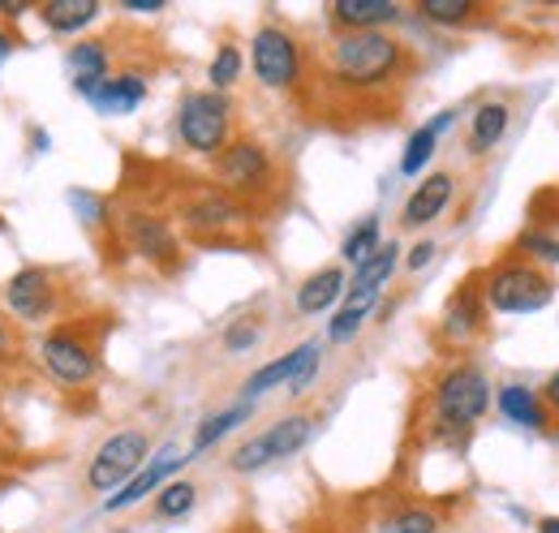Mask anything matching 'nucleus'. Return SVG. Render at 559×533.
Instances as JSON below:
<instances>
[{"label":"nucleus","mask_w":559,"mask_h":533,"mask_svg":"<svg viewBox=\"0 0 559 533\" xmlns=\"http://www.w3.org/2000/svg\"><path fill=\"white\" fill-rule=\"evenodd\" d=\"M414 69V52L383 31H357V35H336L328 48V78L353 95H379L396 86Z\"/></svg>","instance_id":"f257e3e1"},{"label":"nucleus","mask_w":559,"mask_h":533,"mask_svg":"<svg viewBox=\"0 0 559 533\" xmlns=\"http://www.w3.org/2000/svg\"><path fill=\"white\" fill-rule=\"evenodd\" d=\"M483 297H487V310L495 315H538L556 297V275L512 254L487 271Z\"/></svg>","instance_id":"f03ea898"},{"label":"nucleus","mask_w":559,"mask_h":533,"mask_svg":"<svg viewBox=\"0 0 559 533\" xmlns=\"http://www.w3.org/2000/svg\"><path fill=\"white\" fill-rule=\"evenodd\" d=\"M487 408H490V383L474 362H456V366H448L439 375L435 400H430V413H435L439 430L465 435V430H474L487 417Z\"/></svg>","instance_id":"7ed1b4c3"},{"label":"nucleus","mask_w":559,"mask_h":533,"mask_svg":"<svg viewBox=\"0 0 559 533\" xmlns=\"http://www.w3.org/2000/svg\"><path fill=\"white\" fill-rule=\"evenodd\" d=\"M39 362L57 388L78 392V388H91L99 375V344L86 332V323H61L39 340Z\"/></svg>","instance_id":"20e7f679"},{"label":"nucleus","mask_w":559,"mask_h":533,"mask_svg":"<svg viewBox=\"0 0 559 533\" xmlns=\"http://www.w3.org/2000/svg\"><path fill=\"white\" fill-rule=\"evenodd\" d=\"M177 138L186 151L215 159L237 133H233V99L219 91H190L177 108Z\"/></svg>","instance_id":"39448f33"},{"label":"nucleus","mask_w":559,"mask_h":533,"mask_svg":"<svg viewBox=\"0 0 559 533\" xmlns=\"http://www.w3.org/2000/svg\"><path fill=\"white\" fill-rule=\"evenodd\" d=\"M250 66L254 78L267 86V91H297L306 82V48L297 44L293 31L284 26H259L254 31V44H250Z\"/></svg>","instance_id":"423d86ee"},{"label":"nucleus","mask_w":559,"mask_h":533,"mask_svg":"<svg viewBox=\"0 0 559 533\" xmlns=\"http://www.w3.org/2000/svg\"><path fill=\"white\" fill-rule=\"evenodd\" d=\"M314 430H319V422H314L310 413L280 417L276 426H267L263 435H254V439H246L241 448H233L228 469H233V473H259V469L276 465V461H284V457L301 452V448L314 439Z\"/></svg>","instance_id":"0eeeda50"},{"label":"nucleus","mask_w":559,"mask_h":533,"mask_svg":"<svg viewBox=\"0 0 559 533\" xmlns=\"http://www.w3.org/2000/svg\"><path fill=\"white\" fill-rule=\"evenodd\" d=\"M276 159L259 138H233L215 155V181L228 194H267L276 186Z\"/></svg>","instance_id":"6e6552de"},{"label":"nucleus","mask_w":559,"mask_h":533,"mask_svg":"<svg viewBox=\"0 0 559 533\" xmlns=\"http://www.w3.org/2000/svg\"><path fill=\"white\" fill-rule=\"evenodd\" d=\"M151 457V439L142 430H117L99 443L95 461L86 469V486L95 495H117L126 482H134Z\"/></svg>","instance_id":"1a4fd4ad"},{"label":"nucleus","mask_w":559,"mask_h":533,"mask_svg":"<svg viewBox=\"0 0 559 533\" xmlns=\"http://www.w3.org/2000/svg\"><path fill=\"white\" fill-rule=\"evenodd\" d=\"M4 315L17 323H48L52 315H61L66 293H61V275L48 266H22L9 284H4Z\"/></svg>","instance_id":"9d476101"},{"label":"nucleus","mask_w":559,"mask_h":533,"mask_svg":"<svg viewBox=\"0 0 559 533\" xmlns=\"http://www.w3.org/2000/svg\"><path fill=\"white\" fill-rule=\"evenodd\" d=\"M126 241H130V250L139 259H146L159 271H177V263H181V237L173 233V224L164 215L126 211Z\"/></svg>","instance_id":"9b49d317"},{"label":"nucleus","mask_w":559,"mask_h":533,"mask_svg":"<svg viewBox=\"0 0 559 533\" xmlns=\"http://www.w3.org/2000/svg\"><path fill=\"white\" fill-rule=\"evenodd\" d=\"M181 220H186V228L190 233H224V228H233L237 220H246V202L237 199V194H228V190H219V186H203L199 194H190V199L181 202Z\"/></svg>","instance_id":"f8f14e48"},{"label":"nucleus","mask_w":559,"mask_h":533,"mask_svg":"<svg viewBox=\"0 0 559 533\" xmlns=\"http://www.w3.org/2000/svg\"><path fill=\"white\" fill-rule=\"evenodd\" d=\"M456 199V177L448 173V168H439V173H430L426 181H421L418 190L405 199V211H401V228H426V224H435L448 206Z\"/></svg>","instance_id":"ddd939ff"},{"label":"nucleus","mask_w":559,"mask_h":533,"mask_svg":"<svg viewBox=\"0 0 559 533\" xmlns=\"http://www.w3.org/2000/svg\"><path fill=\"white\" fill-rule=\"evenodd\" d=\"M328 22L341 35H357V31H383L392 22H401V9L392 0H332Z\"/></svg>","instance_id":"4468645a"},{"label":"nucleus","mask_w":559,"mask_h":533,"mask_svg":"<svg viewBox=\"0 0 559 533\" xmlns=\"http://www.w3.org/2000/svg\"><path fill=\"white\" fill-rule=\"evenodd\" d=\"M487 315H490L487 297H483L474 284H461V288L452 293L448 310H443V335H448V340H456V344H469L474 335H483Z\"/></svg>","instance_id":"2eb2a0df"},{"label":"nucleus","mask_w":559,"mask_h":533,"mask_svg":"<svg viewBox=\"0 0 559 533\" xmlns=\"http://www.w3.org/2000/svg\"><path fill=\"white\" fill-rule=\"evenodd\" d=\"M349 293V275H345V266H319L314 275H306L301 284H297V315H323V310H332L341 297Z\"/></svg>","instance_id":"dca6fc26"},{"label":"nucleus","mask_w":559,"mask_h":533,"mask_svg":"<svg viewBox=\"0 0 559 533\" xmlns=\"http://www.w3.org/2000/svg\"><path fill=\"white\" fill-rule=\"evenodd\" d=\"M66 66L73 73V86H78V95H86L91 99V91L108 78V44L104 39H82V44H73L70 52H66Z\"/></svg>","instance_id":"f3484780"},{"label":"nucleus","mask_w":559,"mask_h":533,"mask_svg":"<svg viewBox=\"0 0 559 533\" xmlns=\"http://www.w3.org/2000/svg\"><path fill=\"white\" fill-rule=\"evenodd\" d=\"M508 121H512V112H508V104L503 99H487L478 112H474V121H469V138H465V151L474 155V159H483L490 155L503 138H508Z\"/></svg>","instance_id":"a211bd4d"},{"label":"nucleus","mask_w":559,"mask_h":533,"mask_svg":"<svg viewBox=\"0 0 559 533\" xmlns=\"http://www.w3.org/2000/svg\"><path fill=\"white\" fill-rule=\"evenodd\" d=\"M142 99H146V78L142 73H108L95 91H91V104L99 112H134Z\"/></svg>","instance_id":"6ab92c4d"},{"label":"nucleus","mask_w":559,"mask_h":533,"mask_svg":"<svg viewBox=\"0 0 559 533\" xmlns=\"http://www.w3.org/2000/svg\"><path fill=\"white\" fill-rule=\"evenodd\" d=\"M181 465H186L181 457H155V461L142 469L134 482H126L117 495H108V512H126V508H134V504H139V499H146L151 490L168 486V477H173Z\"/></svg>","instance_id":"aec40b11"},{"label":"nucleus","mask_w":559,"mask_h":533,"mask_svg":"<svg viewBox=\"0 0 559 533\" xmlns=\"http://www.w3.org/2000/svg\"><path fill=\"white\" fill-rule=\"evenodd\" d=\"M99 17V0H48L39 4V22L57 35H78Z\"/></svg>","instance_id":"412c9836"},{"label":"nucleus","mask_w":559,"mask_h":533,"mask_svg":"<svg viewBox=\"0 0 559 533\" xmlns=\"http://www.w3.org/2000/svg\"><path fill=\"white\" fill-rule=\"evenodd\" d=\"M396 263H401V246H396V241H383V246H379V254H370L366 263L357 266L349 293L353 297H379V293H383V284L392 280Z\"/></svg>","instance_id":"4be33fe9"},{"label":"nucleus","mask_w":559,"mask_h":533,"mask_svg":"<svg viewBox=\"0 0 559 533\" xmlns=\"http://www.w3.org/2000/svg\"><path fill=\"white\" fill-rule=\"evenodd\" d=\"M499 413L508 422L525 426V430H543L547 426V404H543V396L534 388H525V383H508L499 392Z\"/></svg>","instance_id":"5701e85b"},{"label":"nucleus","mask_w":559,"mask_h":533,"mask_svg":"<svg viewBox=\"0 0 559 533\" xmlns=\"http://www.w3.org/2000/svg\"><path fill=\"white\" fill-rule=\"evenodd\" d=\"M452 121H456V112H443V117H435V121H426L421 130L409 133L405 155H401V173H405V177H418L421 168L430 164V155H435V146H439V133L452 130Z\"/></svg>","instance_id":"b1692460"},{"label":"nucleus","mask_w":559,"mask_h":533,"mask_svg":"<svg viewBox=\"0 0 559 533\" xmlns=\"http://www.w3.org/2000/svg\"><path fill=\"white\" fill-rule=\"evenodd\" d=\"M246 417H250V404H246V400H237V404H228V408H219V413L203 417L199 430H194V457L207 452V448H215V443H219L228 430H237Z\"/></svg>","instance_id":"393cba45"},{"label":"nucleus","mask_w":559,"mask_h":533,"mask_svg":"<svg viewBox=\"0 0 559 533\" xmlns=\"http://www.w3.org/2000/svg\"><path fill=\"white\" fill-rule=\"evenodd\" d=\"M297 362H301V344H297V348H288L284 357H276V362H267L263 370H254V375H250V383L241 388V400L250 404V400H259L263 392H272V388H280V383H288V379H293V370H297Z\"/></svg>","instance_id":"a878e982"},{"label":"nucleus","mask_w":559,"mask_h":533,"mask_svg":"<svg viewBox=\"0 0 559 533\" xmlns=\"http://www.w3.org/2000/svg\"><path fill=\"white\" fill-rule=\"evenodd\" d=\"M379 306V297H353V293H345V306L332 315V323H328V340L332 344H345V340H353V335L361 332V323L370 319V310Z\"/></svg>","instance_id":"bb28decb"},{"label":"nucleus","mask_w":559,"mask_h":533,"mask_svg":"<svg viewBox=\"0 0 559 533\" xmlns=\"http://www.w3.org/2000/svg\"><path fill=\"white\" fill-rule=\"evenodd\" d=\"M516 259L551 271L559 263V233H551V228H525L516 237Z\"/></svg>","instance_id":"cd10ccee"},{"label":"nucleus","mask_w":559,"mask_h":533,"mask_svg":"<svg viewBox=\"0 0 559 533\" xmlns=\"http://www.w3.org/2000/svg\"><path fill=\"white\" fill-rule=\"evenodd\" d=\"M194 504H199V486L186 482V477H177V482L159 486V495H155V517H164V521H181V517H190Z\"/></svg>","instance_id":"c85d7f7f"},{"label":"nucleus","mask_w":559,"mask_h":533,"mask_svg":"<svg viewBox=\"0 0 559 533\" xmlns=\"http://www.w3.org/2000/svg\"><path fill=\"white\" fill-rule=\"evenodd\" d=\"M418 13L435 26H469L483 13V4L478 0H421Z\"/></svg>","instance_id":"c756f323"},{"label":"nucleus","mask_w":559,"mask_h":533,"mask_svg":"<svg viewBox=\"0 0 559 533\" xmlns=\"http://www.w3.org/2000/svg\"><path fill=\"white\" fill-rule=\"evenodd\" d=\"M379 533H439V512L418 508V504L392 508V512L379 521Z\"/></svg>","instance_id":"7c9ffc66"},{"label":"nucleus","mask_w":559,"mask_h":533,"mask_svg":"<svg viewBox=\"0 0 559 533\" xmlns=\"http://www.w3.org/2000/svg\"><path fill=\"white\" fill-rule=\"evenodd\" d=\"M379 246H383V237H379V215H366V220H357V224L349 228L341 254H345V263L361 266L370 254H379Z\"/></svg>","instance_id":"2f4dec72"},{"label":"nucleus","mask_w":559,"mask_h":533,"mask_svg":"<svg viewBox=\"0 0 559 533\" xmlns=\"http://www.w3.org/2000/svg\"><path fill=\"white\" fill-rule=\"evenodd\" d=\"M237 78H241V52H237V44H219V52L211 57V69H207L211 91H219V95H224Z\"/></svg>","instance_id":"473e14b6"},{"label":"nucleus","mask_w":559,"mask_h":533,"mask_svg":"<svg viewBox=\"0 0 559 533\" xmlns=\"http://www.w3.org/2000/svg\"><path fill=\"white\" fill-rule=\"evenodd\" d=\"M259 340H263V323L254 315H246V319H237V323L224 328V348L228 353H250Z\"/></svg>","instance_id":"72a5a7b5"},{"label":"nucleus","mask_w":559,"mask_h":533,"mask_svg":"<svg viewBox=\"0 0 559 533\" xmlns=\"http://www.w3.org/2000/svg\"><path fill=\"white\" fill-rule=\"evenodd\" d=\"M314 375H319V344H314V340H306V344H301V362H297V370H293V379H288V392L310 388V383H314Z\"/></svg>","instance_id":"f704fd0d"},{"label":"nucleus","mask_w":559,"mask_h":533,"mask_svg":"<svg viewBox=\"0 0 559 533\" xmlns=\"http://www.w3.org/2000/svg\"><path fill=\"white\" fill-rule=\"evenodd\" d=\"M435 254H439V246H435V241H418V246L409 250V259H405V266H409V271H421V266L430 263Z\"/></svg>","instance_id":"c9c22d12"},{"label":"nucleus","mask_w":559,"mask_h":533,"mask_svg":"<svg viewBox=\"0 0 559 533\" xmlns=\"http://www.w3.org/2000/svg\"><path fill=\"white\" fill-rule=\"evenodd\" d=\"M543 404H547V408H556V413H559V370L551 375V379H547V388H543Z\"/></svg>","instance_id":"e433bc0d"},{"label":"nucleus","mask_w":559,"mask_h":533,"mask_svg":"<svg viewBox=\"0 0 559 533\" xmlns=\"http://www.w3.org/2000/svg\"><path fill=\"white\" fill-rule=\"evenodd\" d=\"M13 353V335H9V323H4V315H0V357H9Z\"/></svg>","instance_id":"4c0bfd02"},{"label":"nucleus","mask_w":559,"mask_h":533,"mask_svg":"<svg viewBox=\"0 0 559 533\" xmlns=\"http://www.w3.org/2000/svg\"><path fill=\"white\" fill-rule=\"evenodd\" d=\"M538 533H559V517H543V521H538Z\"/></svg>","instance_id":"58836bf2"},{"label":"nucleus","mask_w":559,"mask_h":533,"mask_svg":"<svg viewBox=\"0 0 559 533\" xmlns=\"http://www.w3.org/2000/svg\"><path fill=\"white\" fill-rule=\"evenodd\" d=\"M9 48H13V39H9V31H4V26H0V61H4V57H9Z\"/></svg>","instance_id":"ea45409f"},{"label":"nucleus","mask_w":559,"mask_h":533,"mask_svg":"<svg viewBox=\"0 0 559 533\" xmlns=\"http://www.w3.org/2000/svg\"><path fill=\"white\" fill-rule=\"evenodd\" d=\"M9 486H13V477H4V473H0V495H4Z\"/></svg>","instance_id":"a19ab883"},{"label":"nucleus","mask_w":559,"mask_h":533,"mask_svg":"<svg viewBox=\"0 0 559 533\" xmlns=\"http://www.w3.org/2000/svg\"><path fill=\"white\" fill-rule=\"evenodd\" d=\"M117 533H126V530H117Z\"/></svg>","instance_id":"79ce46f5"}]
</instances>
